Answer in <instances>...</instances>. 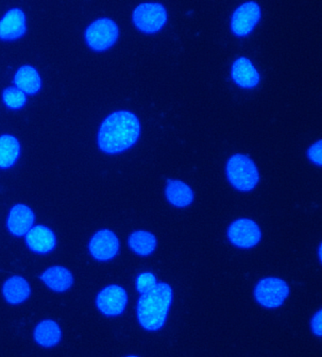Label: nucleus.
Returning a JSON list of instances; mask_svg holds the SVG:
<instances>
[{
	"instance_id": "f257e3e1",
	"label": "nucleus",
	"mask_w": 322,
	"mask_h": 357,
	"mask_svg": "<svg viewBox=\"0 0 322 357\" xmlns=\"http://www.w3.org/2000/svg\"><path fill=\"white\" fill-rule=\"evenodd\" d=\"M140 133V121L134 113L125 110L114 112L98 129V149L109 155L123 153L137 144Z\"/></svg>"
},
{
	"instance_id": "f03ea898",
	"label": "nucleus",
	"mask_w": 322,
	"mask_h": 357,
	"mask_svg": "<svg viewBox=\"0 0 322 357\" xmlns=\"http://www.w3.org/2000/svg\"><path fill=\"white\" fill-rule=\"evenodd\" d=\"M174 289L167 282H159L151 291L139 295L135 316L141 328L158 332L166 326L174 303Z\"/></svg>"
},
{
	"instance_id": "7ed1b4c3",
	"label": "nucleus",
	"mask_w": 322,
	"mask_h": 357,
	"mask_svg": "<svg viewBox=\"0 0 322 357\" xmlns=\"http://www.w3.org/2000/svg\"><path fill=\"white\" fill-rule=\"evenodd\" d=\"M225 174L230 185L243 193L254 190L260 182V173L256 165L245 154H233L229 158Z\"/></svg>"
},
{
	"instance_id": "20e7f679",
	"label": "nucleus",
	"mask_w": 322,
	"mask_h": 357,
	"mask_svg": "<svg viewBox=\"0 0 322 357\" xmlns=\"http://www.w3.org/2000/svg\"><path fill=\"white\" fill-rule=\"evenodd\" d=\"M290 287L286 280L277 276H267L258 280L252 290L257 305L268 310L282 307L289 300Z\"/></svg>"
},
{
	"instance_id": "39448f33",
	"label": "nucleus",
	"mask_w": 322,
	"mask_h": 357,
	"mask_svg": "<svg viewBox=\"0 0 322 357\" xmlns=\"http://www.w3.org/2000/svg\"><path fill=\"white\" fill-rule=\"evenodd\" d=\"M86 248L88 255L95 262L110 263L121 254V241L112 229L100 228L90 236Z\"/></svg>"
},
{
	"instance_id": "423d86ee",
	"label": "nucleus",
	"mask_w": 322,
	"mask_h": 357,
	"mask_svg": "<svg viewBox=\"0 0 322 357\" xmlns=\"http://www.w3.org/2000/svg\"><path fill=\"white\" fill-rule=\"evenodd\" d=\"M94 305L98 313L105 318H119L129 305V294L121 284H106L95 294Z\"/></svg>"
},
{
	"instance_id": "0eeeda50",
	"label": "nucleus",
	"mask_w": 322,
	"mask_h": 357,
	"mask_svg": "<svg viewBox=\"0 0 322 357\" xmlns=\"http://www.w3.org/2000/svg\"><path fill=\"white\" fill-rule=\"evenodd\" d=\"M119 38L118 25L113 20L101 17L93 21L84 31L88 47L95 52H103L113 47Z\"/></svg>"
},
{
	"instance_id": "6e6552de",
	"label": "nucleus",
	"mask_w": 322,
	"mask_h": 357,
	"mask_svg": "<svg viewBox=\"0 0 322 357\" xmlns=\"http://www.w3.org/2000/svg\"><path fill=\"white\" fill-rule=\"evenodd\" d=\"M226 236L229 243L236 249L252 250L262 241L263 231L252 218H239L229 225Z\"/></svg>"
},
{
	"instance_id": "1a4fd4ad",
	"label": "nucleus",
	"mask_w": 322,
	"mask_h": 357,
	"mask_svg": "<svg viewBox=\"0 0 322 357\" xmlns=\"http://www.w3.org/2000/svg\"><path fill=\"white\" fill-rule=\"evenodd\" d=\"M132 22L141 33H159L167 22L166 8L155 2H146L138 5L132 13Z\"/></svg>"
},
{
	"instance_id": "9d476101",
	"label": "nucleus",
	"mask_w": 322,
	"mask_h": 357,
	"mask_svg": "<svg viewBox=\"0 0 322 357\" xmlns=\"http://www.w3.org/2000/svg\"><path fill=\"white\" fill-rule=\"evenodd\" d=\"M24 244L37 257H47L57 250L59 238L54 229L47 225H36L24 236Z\"/></svg>"
},
{
	"instance_id": "9b49d317",
	"label": "nucleus",
	"mask_w": 322,
	"mask_h": 357,
	"mask_svg": "<svg viewBox=\"0 0 322 357\" xmlns=\"http://www.w3.org/2000/svg\"><path fill=\"white\" fill-rule=\"evenodd\" d=\"M38 279L43 286L55 294H65L70 291L76 284L73 271L61 264L47 266L39 273Z\"/></svg>"
},
{
	"instance_id": "f8f14e48",
	"label": "nucleus",
	"mask_w": 322,
	"mask_h": 357,
	"mask_svg": "<svg viewBox=\"0 0 322 357\" xmlns=\"http://www.w3.org/2000/svg\"><path fill=\"white\" fill-rule=\"evenodd\" d=\"M36 225V212L29 205L22 202L13 204L8 211L5 220L7 233L15 238H24Z\"/></svg>"
},
{
	"instance_id": "ddd939ff",
	"label": "nucleus",
	"mask_w": 322,
	"mask_h": 357,
	"mask_svg": "<svg viewBox=\"0 0 322 357\" xmlns=\"http://www.w3.org/2000/svg\"><path fill=\"white\" fill-rule=\"evenodd\" d=\"M262 17L260 5L254 1L245 2L236 8L231 18V31L234 36L246 37L256 28Z\"/></svg>"
},
{
	"instance_id": "4468645a",
	"label": "nucleus",
	"mask_w": 322,
	"mask_h": 357,
	"mask_svg": "<svg viewBox=\"0 0 322 357\" xmlns=\"http://www.w3.org/2000/svg\"><path fill=\"white\" fill-rule=\"evenodd\" d=\"M0 294L7 305L20 306L31 299L33 296V287L25 276L13 274L2 282Z\"/></svg>"
},
{
	"instance_id": "2eb2a0df",
	"label": "nucleus",
	"mask_w": 322,
	"mask_h": 357,
	"mask_svg": "<svg viewBox=\"0 0 322 357\" xmlns=\"http://www.w3.org/2000/svg\"><path fill=\"white\" fill-rule=\"evenodd\" d=\"M31 337L38 347L50 350L58 347L62 343L63 330L56 319H41L34 325Z\"/></svg>"
},
{
	"instance_id": "dca6fc26",
	"label": "nucleus",
	"mask_w": 322,
	"mask_h": 357,
	"mask_svg": "<svg viewBox=\"0 0 322 357\" xmlns=\"http://www.w3.org/2000/svg\"><path fill=\"white\" fill-rule=\"evenodd\" d=\"M26 29L25 13L20 8H13L0 20V40L15 41L25 36Z\"/></svg>"
},
{
	"instance_id": "f3484780",
	"label": "nucleus",
	"mask_w": 322,
	"mask_h": 357,
	"mask_svg": "<svg viewBox=\"0 0 322 357\" xmlns=\"http://www.w3.org/2000/svg\"><path fill=\"white\" fill-rule=\"evenodd\" d=\"M231 76L234 84L244 89H254L258 86L261 79L259 72L252 61L246 57H239L234 61Z\"/></svg>"
},
{
	"instance_id": "a211bd4d",
	"label": "nucleus",
	"mask_w": 322,
	"mask_h": 357,
	"mask_svg": "<svg viewBox=\"0 0 322 357\" xmlns=\"http://www.w3.org/2000/svg\"><path fill=\"white\" fill-rule=\"evenodd\" d=\"M164 196L169 204L178 209L190 207L195 199L192 188L188 183L174 178L167 181Z\"/></svg>"
},
{
	"instance_id": "6ab92c4d",
	"label": "nucleus",
	"mask_w": 322,
	"mask_h": 357,
	"mask_svg": "<svg viewBox=\"0 0 322 357\" xmlns=\"http://www.w3.org/2000/svg\"><path fill=\"white\" fill-rule=\"evenodd\" d=\"M127 245L132 254L139 257H148L156 252L158 239L148 230H135L128 236Z\"/></svg>"
},
{
	"instance_id": "aec40b11",
	"label": "nucleus",
	"mask_w": 322,
	"mask_h": 357,
	"mask_svg": "<svg viewBox=\"0 0 322 357\" xmlns=\"http://www.w3.org/2000/svg\"><path fill=\"white\" fill-rule=\"evenodd\" d=\"M13 84L24 94L34 96L41 91L42 79L38 70L34 66H20L13 76Z\"/></svg>"
},
{
	"instance_id": "412c9836",
	"label": "nucleus",
	"mask_w": 322,
	"mask_h": 357,
	"mask_svg": "<svg viewBox=\"0 0 322 357\" xmlns=\"http://www.w3.org/2000/svg\"><path fill=\"white\" fill-rule=\"evenodd\" d=\"M21 155V144L12 135H0V169H10L17 164Z\"/></svg>"
},
{
	"instance_id": "4be33fe9",
	"label": "nucleus",
	"mask_w": 322,
	"mask_h": 357,
	"mask_svg": "<svg viewBox=\"0 0 322 357\" xmlns=\"http://www.w3.org/2000/svg\"><path fill=\"white\" fill-rule=\"evenodd\" d=\"M1 98L4 105L10 110L13 111L21 110L25 107L26 101H28L26 95L15 86L5 88Z\"/></svg>"
},
{
	"instance_id": "5701e85b",
	"label": "nucleus",
	"mask_w": 322,
	"mask_h": 357,
	"mask_svg": "<svg viewBox=\"0 0 322 357\" xmlns=\"http://www.w3.org/2000/svg\"><path fill=\"white\" fill-rule=\"evenodd\" d=\"M155 273L150 271H144L138 273L135 279V289L139 295L151 291L158 284Z\"/></svg>"
},
{
	"instance_id": "b1692460",
	"label": "nucleus",
	"mask_w": 322,
	"mask_h": 357,
	"mask_svg": "<svg viewBox=\"0 0 322 357\" xmlns=\"http://www.w3.org/2000/svg\"><path fill=\"white\" fill-rule=\"evenodd\" d=\"M307 155L309 161L312 162V164L315 165V166L321 167L322 161H321V141L319 140L318 142L314 143L313 145L309 146V149L307 150Z\"/></svg>"
},
{
	"instance_id": "393cba45",
	"label": "nucleus",
	"mask_w": 322,
	"mask_h": 357,
	"mask_svg": "<svg viewBox=\"0 0 322 357\" xmlns=\"http://www.w3.org/2000/svg\"><path fill=\"white\" fill-rule=\"evenodd\" d=\"M310 330L312 334L316 337H321L322 335V310L321 308L314 312L310 318Z\"/></svg>"
},
{
	"instance_id": "a878e982",
	"label": "nucleus",
	"mask_w": 322,
	"mask_h": 357,
	"mask_svg": "<svg viewBox=\"0 0 322 357\" xmlns=\"http://www.w3.org/2000/svg\"><path fill=\"white\" fill-rule=\"evenodd\" d=\"M318 252H319V262H321V244H319Z\"/></svg>"
},
{
	"instance_id": "bb28decb",
	"label": "nucleus",
	"mask_w": 322,
	"mask_h": 357,
	"mask_svg": "<svg viewBox=\"0 0 322 357\" xmlns=\"http://www.w3.org/2000/svg\"><path fill=\"white\" fill-rule=\"evenodd\" d=\"M124 357H140L138 356H135V354H130V356H124Z\"/></svg>"
}]
</instances>
